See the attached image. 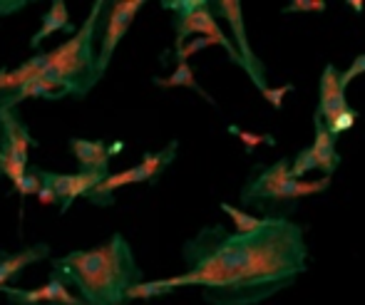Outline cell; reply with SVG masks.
Segmentation results:
<instances>
[{
  "instance_id": "obj_1",
  "label": "cell",
  "mask_w": 365,
  "mask_h": 305,
  "mask_svg": "<svg viewBox=\"0 0 365 305\" xmlns=\"http://www.w3.org/2000/svg\"><path fill=\"white\" fill-rule=\"evenodd\" d=\"M187 271L167 278L172 291L202 288L212 305H259L308 271L303 226L286 214H266L251 234L207 226L182 248Z\"/></svg>"
},
{
  "instance_id": "obj_2",
  "label": "cell",
  "mask_w": 365,
  "mask_h": 305,
  "mask_svg": "<svg viewBox=\"0 0 365 305\" xmlns=\"http://www.w3.org/2000/svg\"><path fill=\"white\" fill-rule=\"evenodd\" d=\"M58 276L85 305H130L127 291L142 281L130 241L112 234L105 244L53 258Z\"/></svg>"
},
{
  "instance_id": "obj_3",
  "label": "cell",
  "mask_w": 365,
  "mask_h": 305,
  "mask_svg": "<svg viewBox=\"0 0 365 305\" xmlns=\"http://www.w3.org/2000/svg\"><path fill=\"white\" fill-rule=\"evenodd\" d=\"M105 3L97 0L92 5L90 15L85 18L80 30H75V35L68 43L58 45L53 53H45V72L50 77L60 82L65 87L70 97H82L92 90V87L100 82L97 77V50H95V40H97V25H100Z\"/></svg>"
},
{
  "instance_id": "obj_4",
  "label": "cell",
  "mask_w": 365,
  "mask_h": 305,
  "mask_svg": "<svg viewBox=\"0 0 365 305\" xmlns=\"http://www.w3.org/2000/svg\"><path fill=\"white\" fill-rule=\"evenodd\" d=\"M162 8L174 10V33H177L174 50H179L192 38H212V40H217L219 48L226 50L229 60L241 67V60H239V55H236L234 43H231L229 35L219 28L217 15L212 13V5H209L207 0H164Z\"/></svg>"
},
{
  "instance_id": "obj_5",
  "label": "cell",
  "mask_w": 365,
  "mask_h": 305,
  "mask_svg": "<svg viewBox=\"0 0 365 305\" xmlns=\"http://www.w3.org/2000/svg\"><path fill=\"white\" fill-rule=\"evenodd\" d=\"M214 10H217L219 18H224L231 28V35L236 40V55L241 60V70L251 77V82L256 85V90L264 92L269 90V82H266V67L264 62L254 55L249 45V38H246V25H244V13H241V3L239 0H219L214 3Z\"/></svg>"
},
{
  "instance_id": "obj_6",
  "label": "cell",
  "mask_w": 365,
  "mask_h": 305,
  "mask_svg": "<svg viewBox=\"0 0 365 305\" xmlns=\"http://www.w3.org/2000/svg\"><path fill=\"white\" fill-rule=\"evenodd\" d=\"M142 5H145L142 0H117V3H112L110 13H107V20H105V28L97 30V35H100V48H97V77H100V80L107 72V67H110L117 45L122 43V38L127 35L130 25L135 23Z\"/></svg>"
},
{
  "instance_id": "obj_7",
  "label": "cell",
  "mask_w": 365,
  "mask_h": 305,
  "mask_svg": "<svg viewBox=\"0 0 365 305\" xmlns=\"http://www.w3.org/2000/svg\"><path fill=\"white\" fill-rule=\"evenodd\" d=\"M289 159H279L271 167H259L254 177L241 189V204L251 206L256 201H284V191L289 184Z\"/></svg>"
},
{
  "instance_id": "obj_8",
  "label": "cell",
  "mask_w": 365,
  "mask_h": 305,
  "mask_svg": "<svg viewBox=\"0 0 365 305\" xmlns=\"http://www.w3.org/2000/svg\"><path fill=\"white\" fill-rule=\"evenodd\" d=\"M105 177L100 174H55V172H43L40 169V182L48 184L50 189L55 191L58 196V206H60V214H68L70 206L75 204V199L80 196H87L97 184L102 182Z\"/></svg>"
},
{
  "instance_id": "obj_9",
  "label": "cell",
  "mask_w": 365,
  "mask_h": 305,
  "mask_svg": "<svg viewBox=\"0 0 365 305\" xmlns=\"http://www.w3.org/2000/svg\"><path fill=\"white\" fill-rule=\"evenodd\" d=\"M351 110L346 100V90L341 87V72L336 70V65H326L321 75V85H318V107L316 117L323 124H331L336 117L346 115Z\"/></svg>"
},
{
  "instance_id": "obj_10",
  "label": "cell",
  "mask_w": 365,
  "mask_h": 305,
  "mask_svg": "<svg viewBox=\"0 0 365 305\" xmlns=\"http://www.w3.org/2000/svg\"><path fill=\"white\" fill-rule=\"evenodd\" d=\"M0 293L8 296L13 305H38V303H58V305H85L80 298L60 281L58 276L50 273V281L43 288H33V291H23V288H0Z\"/></svg>"
},
{
  "instance_id": "obj_11",
  "label": "cell",
  "mask_w": 365,
  "mask_h": 305,
  "mask_svg": "<svg viewBox=\"0 0 365 305\" xmlns=\"http://www.w3.org/2000/svg\"><path fill=\"white\" fill-rule=\"evenodd\" d=\"M0 147L15 157L25 159V162H28L30 149L38 147L33 134L28 132V124L15 115V110H8V107H0Z\"/></svg>"
},
{
  "instance_id": "obj_12",
  "label": "cell",
  "mask_w": 365,
  "mask_h": 305,
  "mask_svg": "<svg viewBox=\"0 0 365 305\" xmlns=\"http://www.w3.org/2000/svg\"><path fill=\"white\" fill-rule=\"evenodd\" d=\"M70 149H73L80 174H100L107 177L110 174V147L100 139H70Z\"/></svg>"
},
{
  "instance_id": "obj_13",
  "label": "cell",
  "mask_w": 365,
  "mask_h": 305,
  "mask_svg": "<svg viewBox=\"0 0 365 305\" xmlns=\"http://www.w3.org/2000/svg\"><path fill=\"white\" fill-rule=\"evenodd\" d=\"M48 256H50L48 244H35L30 248H23V251H18V253L0 251V288H5L10 281H15V278H20V273L28 266L43 261V258H48Z\"/></svg>"
},
{
  "instance_id": "obj_14",
  "label": "cell",
  "mask_w": 365,
  "mask_h": 305,
  "mask_svg": "<svg viewBox=\"0 0 365 305\" xmlns=\"http://www.w3.org/2000/svg\"><path fill=\"white\" fill-rule=\"evenodd\" d=\"M313 129H316V139L311 144L313 159H316V169H321L326 177H333V172L341 164V154L336 152V139L328 134L326 124L318 117H313Z\"/></svg>"
},
{
  "instance_id": "obj_15",
  "label": "cell",
  "mask_w": 365,
  "mask_h": 305,
  "mask_svg": "<svg viewBox=\"0 0 365 305\" xmlns=\"http://www.w3.org/2000/svg\"><path fill=\"white\" fill-rule=\"evenodd\" d=\"M75 30L77 28L73 25V20H70L65 0H55V3L50 5L48 13L43 15V25H40V30L30 38V48L38 50L40 45H43V40H48L50 35H55V33H73L75 35Z\"/></svg>"
},
{
  "instance_id": "obj_16",
  "label": "cell",
  "mask_w": 365,
  "mask_h": 305,
  "mask_svg": "<svg viewBox=\"0 0 365 305\" xmlns=\"http://www.w3.org/2000/svg\"><path fill=\"white\" fill-rule=\"evenodd\" d=\"M43 70H45V53L35 55V58L23 62V65L15 67V70L0 67V100H3L5 95H13L15 90H20L25 82L33 80V77Z\"/></svg>"
},
{
  "instance_id": "obj_17",
  "label": "cell",
  "mask_w": 365,
  "mask_h": 305,
  "mask_svg": "<svg viewBox=\"0 0 365 305\" xmlns=\"http://www.w3.org/2000/svg\"><path fill=\"white\" fill-rule=\"evenodd\" d=\"M154 85L157 87H164V90H172V87H189V90H194L197 95H202L207 102H212L214 105V100L207 95V92L202 90V85L197 82V75H194V67L189 65V62H177V67H174V72L169 77H154Z\"/></svg>"
},
{
  "instance_id": "obj_18",
  "label": "cell",
  "mask_w": 365,
  "mask_h": 305,
  "mask_svg": "<svg viewBox=\"0 0 365 305\" xmlns=\"http://www.w3.org/2000/svg\"><path fill=\"white\" fill-rule=\"evenodd\" d=\"M177 149H179V142H177V139H172V142H169L162 152H149V154L142 157L140 167H142V172H145V177H147V184H154L164 172H167L169 164L177 159Z\"/></svg>"
},
{
  "instance_id": "obj_19",
  "label": "cell",
  "mask_w": 365,
  "mask_h": 305,
  "mask_svg": "<svg viewBox=\"0 0 365 305\" xmlns=\"http://www.w3.org/2000/svg\"><path fill=\"white\" fill-rule=\"evenodd\" d=\"M331 186V177H323L318 182H303V179H289L286 184V191H284V201H291L296 204L298 199L303 196H313V194H323V191Z\"/></svg>"
},
{
  "instance_id": "obj_20",
  "label": "cell",
  "mask_w": 365,
  "mask_h": 305,
  "mask_svg": "<svg viewBox=\"0 0 365 305\" xmlns=\"http://www.w3.org/2000/svg\"><path fill=\"white\" fill-rule=\"evenodd\" d=\"M221 211H226V214L231 216V221H234V234H251V231H256L261 226V221H264V216H251L246 214V211L236 209V206L231 204H221Z\"/></svg>"
},
{
  "instance_id": "obj_21",
  "label": "cell",
  "mask_w": 365,
  "mask_h": 305,
  "mask_svg": "<svg viewBox=\"0 0 365 305\" xmlns=\"http://www.w3.org/2000/svg\"><path fill=\"white\" fill-rule=\"evenodd\" d=\"M229 132L234 134V137L241 139V144L246 147V152H254L256 147H261V144H269V147H276V137H271V134H259V132H246V129L236 127V124H231Z\"/></svg>"
},
{
  "instance_id": "obj_22",
  "label": "cell",
  "mask_w": 365,
  "mask_h": 305,
  "mask_svg": "<svg viewBox=\"0 0 365 305\" xmlns=\"http://www.w3.org/2000/svg\"><path fill=\"white\" fill-rule=\"evenodd\" d=\"M40 186H43V182H40V169L38 167H28V172H25L23 177L13 184V191H18L20 201H25L30 194H38Z\"/></svg>"
},
{
  "instance_id": "obj_23",
  "label": "cell",
  "mask_w": 365,
  "mask_h": 305,
  "mask_svg": "<svg viewBox=\"0 0 365 305\" xmlns=\"http://www.w3.org/2000/svg\"><path fill=\"white\" fill-rule=\"evenodd\" d=\"M311 169H316V159H313L311 147H306V149H301V152L296 154V159L291 162L289 177L291 179H303L308 172H311Z\"/></svg>"
},
{
  "instance_id": "obj_24",
  "label": "cell",
  "mask_w": 365,
  "mask_h": 305,
  "mask_svg": "<svg viewBox=\"0 0 365 305\" xmlns=\"http://www.w3.org/2000/svg\"><path fill=\"white\" fill-rule=\"evenodd\" d=\"M214 45H217V40H212V38H192V40H187V43H184L179 50H174V60H177V62H189V58H192V55H197L199 50L214 48Z\"/></svg>"
},
{
  "instance_id": "obj_25",
  "label": "cell",
  "mask_w": 365,
  "mask_h": 305,
  "mask_svg": "<svg viewBox=\"0 0 365 305\" xmlns=\"http://www.w3.org/2000/svg\"><path fill=\"white\" fill-rule=\"evenodd\" d=\"M356 122H358V112H356V110H353V107H351V110H348L346 115L336 117V120H333L331 124H326V129H328V134H331L333 139H338V137H341L343 132H348V129H351V127H353V124H356Z\"/></svg>"
},
{
  "instance_id": "obj_26",
  "label": "cell",
  "mask_w": 365,
  "mask_h": 305,
  "mask_svg": "<svg viewBox=\"0 0 365 305\" xmlns=\"http://www.w3.org/2000/svg\"><path fill=\"white\" fill-rule=\"evenodd\" d=\"M326 0H293L281 13H326Z\"/></svg>"
},
{
  "instance_id": "obj_27",
  "label": "cell",
  "mask_w": 365,
  "mask_h": 305,
  "mask_svg": "<svg viewBox=\"0 0 365 305\" xmlns=\"http://www.w3.org/2000/svg\"><path fill=\"white\" fill-rule=\"evenodd\" d=\"M293 92V85H281V87H269V90H264L261 95H264V100L269 102L274 110H281L284 107V97Z\"/></svg>"
},
{
  "instance_id": "obj_28",
  "label": "cell",
  "mask_w": 365,
  "mask_h": 305,
  "mask_svg": "<svg viewBox=\"0 0 365 305\" xmlns=\"http://www.w3.org/2000/svg\"><path fill=\"white\" fill-rule=\"evenodd\" d=\"M363 72H365V53L358 55V58L351 62V67H348L346 72H341V87H343V90H348V85H351L356 77H361Z\"/></svg>"
},
{
  "instance_id": "obj_29",
  "label": "cell",
  "mask_w": 365,
  "mask_h": 305,
  "mask_svg": "<svg viewBox=\"0 0 365 305\" xmlns=\"http://www.w3.org/2000/svg\"><path fill=\"white\" fill-rule=\"evenodd\" d=\"M35 196H38V201H40L43 206H55V204H58V196H55V191L50 189L48 184L40 186V191H38Z\"/></svg>"
},
{
  "instance_id": "obj_30",
  "label": "cell",
  "mask_w": 365,
  "mask_h": 305,
  "mask_svg": "<svg viewBox=\"0 0 365 305\" xmlns=\"http://www.w3.org/2000/svg\"><path fill=\"white\" fill-rule=\"evenodd\" d=\"M15 8H25V3H0V15H3V10H15Z\"/></svg>"
},
{
  "instance_id": "obj_31",
  "label": "cell",
  "mask_w": 365,
  "mask_h": 305,
  "mask_svg": "<svg viewBox=\"0 0 365 305\" xmlns=\"http://www.w3.org/2000/svg\"><path fill=\"white\" fill-rule=\"evenodd\" d=\"M348 5H351L353 10H358V13H361V10H363V3H361V0H351V3H348Z\"/></svg>"
},
{
  "instance_id": "obj_32",
  "label": "cell",
  "mask_w": 365,
  "mask_h": 305,
  "mask_svg": "<svg viewBox=\"0 0 365 305\" xmlns=\"http://www.w3.org/2000/svg\"><path fill=\"white\" fill-rule=\"evenodd\" d=\"M0 169H3V149H0Z\"/></svg>"
},
{
  "instance_id": "obj_33",
  "label": "cell",
  "mask_w": 365,
  "mask_h": 305,
  "mask_svg": "<svg viewBox=\"0 0 365 305\" xmlns=\"http://www.w3.org/2000/svg\"><path fill=\"white\" fill-rule=\"evenodd\" d=\"M38 305H58V303H38Z\"/></svg>"
}]
</instances>
